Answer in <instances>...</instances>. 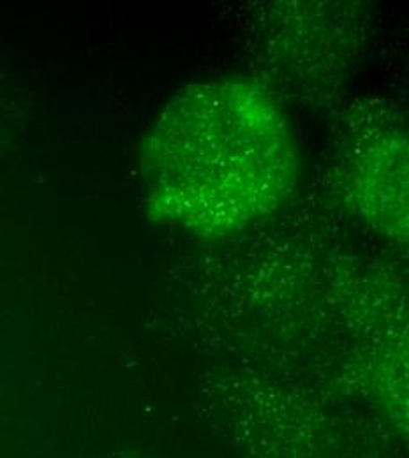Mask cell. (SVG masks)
I'll use <instances>...</instances> for the list:
<instances>
[{
  "label": "cell",
  "instance_id": "6da1fadb",
  "mask_svg": "<svg viewBox=\"0 0 409 458\" xmlns=\"http://www.w3.org/2000/svg\"><path fill=\"white\" fill-rule=\"evenodd\" d=\"M298 173L288 114L263 83L243 76L183 87L141 143L152 217L201 238L236 234L272 216Z\"/></svg>",
  "mask_w": 409,
  "mask_h": 458
},
{
  "label": "cell",
  "instance_id": "7a4b0ae2",
  "mask_svg": "<svg viewBox=\"0 0 409 458\" xmlns=\"http://www.w3.org/2000/svg\"><path fill=\"white\" fill-rule=\"evenodd\" d=\"M360 120V118H356ZM401 123L387 112L360 120V131L341 148L343 182L353 207L381 233H408V143Z\"/></svg>",
  "mask_w": 409,
  "mask_h": 458
}]
</instances>
